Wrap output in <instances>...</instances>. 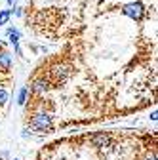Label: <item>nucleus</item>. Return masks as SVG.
<instances>
[{
    "label": "nucleus",
    "mask_w": 158,
    "mask_h": 160,
    "mask_svg": "<svg viewBox=\"0 0 158 160\" xmlns=\"http://www.w3.org/2000/svg\"><path fill=\"white\" fill-rule=\"evenodd\" d=\"M29 128L32 132H38V133H50L53 130V116H52V112H48L44 109L32 111V114L29 118Z\"/></svg>",
    "instance_id": "obj_1"
},
{
    "label": "nucleus",
    "mask_w": 158,
    "mask_h": 160,
    "mask_svg": "<svg viewBox=\"0 0 158 160\" xmlns=\"http://www.w3.org/2000/svg\"><path fill=\"white\" fill-rule=\"evenodd\" d=\"M71 74H72V67L69 63H55L46 72V76H48V80H50L52 86H61V84H65L67 80L71 78Z\"/></svg>",
    "instance_id": "obj_2"
},
{
    "label": "nucleus",
    "mask_w": 158,
    "mask_h": 160,
    "mask_svg": "<svg viewBox=\"0 0 158 160\" xmlns=\"http://www.w3.org/2000/svg\"><path fill=\"white\" fill-rule=\"evenodd\" d=\"M122 13H124L126 17H130L131 21L141 23L143 17H145V13H147V10H145V6H143L141 2H128V4L122 6Z\"/></svg>",
    "instance_id": "obj_3"
},
{
    "label": "nucleus",
    "mask_w": 158,
    "mask_h": 160,
    "mask_svg": "<svg viewBox=\"0 0 158 160\" xmlns=\"http://www.w3.org/2000/svg\"><path fill=\"white\" fill-rule=\"evenodd\" d=\"M27 88H29V93L31 95H44L52 88V84H50V80H48L46 74H38V76H34L31 80V84Z\"/></svg>",
    "instance_id": "obj_4"
},
{
    "label": "nucleus",
    "mask_w": 158,
    "mask_h": 160,
    "mask_svg": "<svg viewBox=\"0 0 158 160\" xmlns=\"http://www.w3.org/2000/svg\"><path fill=\"white\" fill-rule=\"evenodd\" d=\"M6 36L10 38V44L13 46V52H15V55L23 57L21 46H19V40H21V31H19L17 27H8V29H6Z\"/></svg>",
    "instance_id": "obj_5"
},
{
    "label": "nucleus",
    "mask_w": 158,
    "mask_h": 160,
    "mask_svg": "<svg viewBox=\"0 0 158 160\" xmlns=\"http://www.w3.org/2000/svg\"><path fill=\"white\" fill-rule=\"evenodd\" d=\"M12 65H13V55L4 46H0V74H10Z\"/></svg>",
    "instance_id": "obj_6"
},
{
    "label": "nucleus",
    "mask_w": 158,
    "mask_h": 160,
    "mask_svg": "<svg viewBox=\"0 0 158 160\" xmlns=\"http://www.w3.org/2000/svg\"><path fill=\"white\" fill-rule=\"evenodd\" d=\"M91 145L93 147H109L111 143H112V137L109 135V133H105V132H101V133H95V135H91Z\"/></svg>",
    "instance_id": "obj_7"
},
{
    "label": "nucleus",
    "mask_w": 158,
    "mask_h": 160,
    "mask_svg": "<svg viewBox=\"0 0 158 160\" xmlns=\"http://www.w3.org/2000/svg\"><path fill=\"white\" fill-rule=\"evenodd\" d=\"M29 97H31L29 88L27 86H21V88H19V92H17V105L19 107H25L29 103Z\"/></svg>",
    "instance_id": "obj_8"
},
{
    "label": "nucleus",
    "mask_w": 158,
    "mask_h": 160,
    "mask_svg": "<svg viewBox=\"0 0 158 160\" xmlns=\"http://www.w3.org/2000/svg\"><path fill=\"white\" fill-rule=\"evenodd\" d=\"M8 99H10V92H8L4 86H0V109H2V107H6Z\"/></svg>",
    "instance_id": "obj_9"
},
{
    "label": "nucleus",
    "mask_w": 158,
    "mask_h": 160,
    "mask_svg": "<svg viewBox=\"0 0 158 160\" xmlns=\"http://www.w3.org/2000/svg\"><path fill=\"white\" fill-rule=\"evenodd\" d=\"M12 19V13H10V10H0V27H4V25H8V21Z\"/></svg>",
    "instance_id": "obj_10"
},
{
    "label": "nucleus",
    "mask_w": 158,
    "mask_h": 160,
    "mask_svg": "<svg viewBox=\"0 0 158 160\" xmlns=\"http://www.w3.org/2000/svg\"><path fill=\"white\" fill-rule=\"evenodd\" d=\"M10 13H12V15H15V17H21V15H23V8L13 4V10H10Z\"/></svg>",
    "instance_id": "obj_11"
},
{
    "label": "nucleus",
    "mask_w": 158,
    "mask_h": 160,
    "mask_svg": "<svg viewBox=\"0 0 158 160\" xmlns=\"http://www.w3.org/2000/svg\"><path fill=\"white\" fill-rule=\"evenodd\" d=\"M143 160H158V154H156V151H149V152L143 156Z\"/></svg>",
    "instance_id": "obj_12"
},
{
    "label": "nucleus",
    "mask_w": 158,
    "mask_h": 160,
    "mask_svg": "<svg viewBox=\"0 0 158 160\" xmlns=\"http://www.w3.org/2000/svg\"><path fill=\"white\" fill-rule=\"evenodd\" d=\"M151 120H152V122H156V120H158V112H156V111L151 112Z\"/></svg>",
    "instance_id": "obj_13"
},
{
    "label": "nucleus",
    "mask_w": 158,
    "mask_h": 160,
    "mask_svg": "<svg viewBox=\"0 0 158 160\" xmlns=\"http://www.w3.org/2000/svg\"><path fill=\"white\" fill-rule=\"evenodd\" d=\"M6 2H8V6H10V8H12V6H13V4H15V0H6Z\"/></svg>",
    "instance_id": "obj_14"
},
{
    "label": "nucleus",
    "mask_w": 158,
    "mask_h": 160,
    "mask_svg": "<svg viewBox=\"0 0 158 160\" xmlns=\"http://www.w3.org/2000/svg\"><path fill=\"white\" fill-rule=\"evenodd\" d=\"M13 160H21V158H13Z\"/></svg>",
    "instance_id": "obj_15"
}]
</instances>
